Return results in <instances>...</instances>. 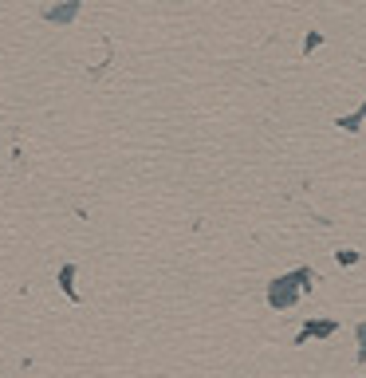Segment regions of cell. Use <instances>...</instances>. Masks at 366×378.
<instances>
[{"instance_id":"cell-1","label":"cell","mask_w":366,"mask_h":378,"mask_svg":"<svg viewBox=\"0 0 366 378\" xmlns=\"http://www.w3.org/2000/svg\"><path fill=\"white\" fill-rule=\"evenodd\" d=\"M307 280H311V272H292L287 280H276L272 288H268V299H272V308H287L292 299L299 296V292H307Z\"/></svg>"},{"instance_id":"cell-3","label":"cell","mask_w":366,"mask_h":378,"mask_svg":"<svg viewBox=\"0 0 366 378\" xmlns=\"http://www.w3.org/2000/svg\"><path fill=\"white\" fill-rule=\"evenodd\" d=\"M331 331H335V319H323V323H311V327H303V331H299V343H303V339H311V335H331Z\"/></svg>"},{"instance_id":"cell-2","label":"cell","mask_w":366,"mask_h":378,"mask_svg":"<svg viewBox=\"0 0 366 378\" xmlns=\"http://www.w3.org/2000/svg\"><path fill=\"white\" fill-rule=\"evenodd\" d=\"M79 8H83V0H67L63 8H48L44 16H48V20H55V24H67V20H71V16H75Z\"/></svg>"},{"instance_id":"cell-4","label":"cell","mask_w":366,"mask_h":378,"mask_svg":"<svg viewBox=\"0 0 366 378\" xmlns=\"http://www.w3.org/2000/svg\"><path fill=\"white\" fill-rule=\"evenodd\" d=\"M358 343H362V351H358V358H366V323L358 327Z\"/></svg>"}]
</instances>
